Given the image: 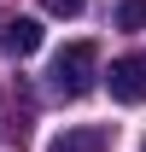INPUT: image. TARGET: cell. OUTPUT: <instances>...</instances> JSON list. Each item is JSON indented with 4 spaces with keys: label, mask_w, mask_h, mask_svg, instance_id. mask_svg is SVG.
Here are the masks:
<instances>
[{
    "label": "cell",
    "mask_w": 146,
    "mask_h": 152,
    "mask_svg": "<svg viewBox=\"0 0 146 152\" xmlns=\"http://www.w3.org/2000/svg\"><path fill=\"white\" fill-rule=\"evenodd\" d=\"M47 76H53V94L82 99L93 82H99V47H93V41H70V47H58Z\"/></svg>",
    "instance_id": "cell-1"
},
{
    "label": "cell",
    "mask_w": 146,
    "mask_h": 152,
    "mask_svg": "<svg viewBox=\"0 0 146 152\" xmlns=\"http://www.w3.org/2000/svg\"><path fill=\"white\" fill-rule=\"evenodd\" d=\"M105 88H111V99L117 105H146V58H117L105 70Z\"/></svg>",
    "instance_id": "cell-2"
},
{
    "label": "cell",
    "mask_w": 146,
    "mask_h": 152,
    "mask_svg": "<svg viewBox=\"0 0 146 152\" xmlns=\"http://www.w3.org/2000/svg\"><path fill=\"white\" fill-rule=\"evenodd\" d=\"M111 140L117 134L105 129V123H82V129H64L47 140V152H111Z\"/></svg>",
    "instance_id": "cell-3"
},
{
    "label": "cell",
    "mask_w": 146,
    "mask_h": 152,
    "mask_svg": "<svg viewBox=\"0 0 146 152\" xmlns=\"http://www.w3.org/2000/svg\"><path fill=\"white\" fill-rule=\"evenodd\" d=\"M35 47H41V23L35 18H6L0 23V53L6 58H29Z\"/></svg>",
    "instance_id": "cell-4"
},
{
    "label": "cell",
    "mask_w": 146,
    "mask_h": 152,
    "mask_svg": "<svg viewBox=\"0 0 146 152\" xmlns=\"http://www.w3.org/2000/svg\"><path fill=\"white\" fill-rule=\"evenodd\" d=\"M117 29H146V0H123L117 6Z\"/></svg>",
    "instance_id": "cell-5"
},
{
    "label": "cell",
    "mask_w": 146,
    "mask_h": 152,
    "mask_svg": "<svg viewBox=\"0 0 146 152\" xmlns=\"http://www.w3.org/2000/svg\"><path fill=\"white\" fill-rule=\"evenodd\" d=\"M41 6H47V12H53V18H76V12H82V6H88V0H41Z\"/></svg>",
    "instance_id": "cell-6"
}]
</instances>
